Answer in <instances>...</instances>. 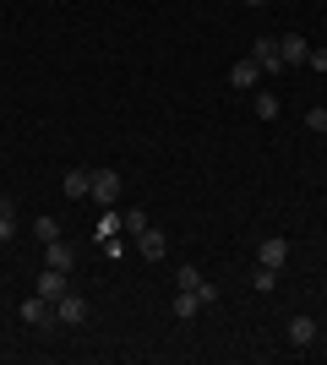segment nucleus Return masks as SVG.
Masks as SVG:
<instances>
[{
  "mask_svg": "<svg viewBox=\"0 0 327 365\" xmlns=\"http://www.w3.org/2000/svg\"><path fill=\"white\" fill-rule=\"evenodd\" d=\"M16 317L28 322V327H49V322H55V300H44V294L33 289V300L16 305Z\"/></svg>",
  "mask_w": 327,
  "mask_h": 365,
  "instance_id": "1",
  "label": "nucleus"
},
{
  "mask_svg": "<svg viewBox=\"0 0 327 365\" xmlns=\"http://www.w3.org/2000/svg\"><path fill=\"white\" fill-rule=\"evenodd\" d=\"M284 262H289V240H284V235H267V240L256 245V267H273V273H279Z\"/></svg>",
  "mask_w": 327,
  "mask_h": 365,
  "instance_id": "2",
  "label": "nucleus"
},
{
  "mask_svg": "<svg viewBox=\"0 0 327 365\" xmlns=\"http://www.w3.org/2000/svg\"><path fill=\"white\" fill-rule=\"evenodd\" d=\"M55 322H66V327H82V322H88V300H82L77 289L61 294V300H55Z\"/></svg>",
  "mask_w": 327,
  "mask_h": 365,
  "instance_id": "3",
  "label": "nucleus"
},
{
  "mask_svg": "<svg viewBox=\"0 0 327 365\" xmlns=\"http://www.w3.org/2000/svg\"><path fill=\"white\" fill-rule=\"evenodd\" d=\"M33 289L44 294V300H61V294H71V273H61V267H44Z\"/></svg>",
  "mask_w": 327,
  "mask_h": 365,
  "instance_id": "4",
  "label": "nucleus"
},
{
  "mask_svg": "<svg viewBox=\"0 0 327 365\" xmlns=\"http://www.w3.org/2000/svg\"><path fill=\"white\" fill-rule=\"evenodd\" d=\"M251 61L262 66V76H267V71H284V55H279V38H256V44H251Z\"/></svg>",
  "mask_w": 327,
  "mask_h": 365,
  "instance_id": "5",
  "label": "nucleus"
},
{
  "mask_svg": "<svg viewBox=\"0 0 327 365\" xmlns=\"http://www.w3.org/2000/svg\"><path fill=\"white\" fill-rule=\"evenodd\" d=\"M93 197L104 202V207L120 202V175H115V169H93Z\"/></svg>",
  "mask_w": 327,
  "mask_h": 365,
  "instance_id": "6",
  "label": "nucleus"
},
{
  "mask_svg": "<svg viewBox=\"0 0 327 365\" xmlns=\"http://www.w3.org/2000/svg\"><path fill=\"white\" fill-rule=\"evenodd\" d=\"M175 284H180V289H197V294H202V305H213V300H218V289L207 284L202 273H197V267H175Z\"/></svg>",
  "mask_w": 327,
  "mask_h": 365,
  "instance_id": "7",
  "label": "nucleus"
},
{
  "mask_svg": "<svg viewBox=\"0 0 327 365\" xmlns=\"http://www.w3.org/2000/svg\"><path fill=\"white\" fill-rule=\"evenodd\" d=\"M61 191L71 202H82V197H93V169H66V180H61Z\"/></svg>",
  "mask_w": 327,
  "mask_h": 365,
  "instance_id": "8",
  "label": "nucleus"
},
{
  "mask_svg": "<svg viewBox=\"0 0 327 365\" xmlns=\"http://www.w3.org/2000/svg\"><path fill=\"white\" fill-rule=\"evenodd\" d=\"M137 251H142L147 262H164V251H170V240H164V229H153V224H147V229L137 235Z\"/></svg>",
  "mask_w": 327,
  "mask_h": 365,
  "instance_id": "9",
  "label": "nucleus"
},
{
  "mask_svg": "<svg viewBox=\"0 0 327 365\" xmlns=\"http://www.w3.org/2000/svg\"><path fill=\"white\" fill-rule=\"evenodd\" d=\"M44 267H61V273H71L77 267V251L66 240H44Z\"/></svg>",
  "mask_w": 327,
  "mask_h": 365,
  "instance_id": "10",
  "label": "nucleus"
},
{
  "mask_svg": "<svg viewBox=\"0 0 327 365\" xmlns=\"http://www.w3.org/2000/svg\"><path fill=\"white\" fill-rule=\"evenodd\" d=\"M289 344H295V349H311L316 344V317H289Z\"/></svg>",
  "mask_w": 327,
  "mask_h": 365,
  "instance_id": "11",
  "label": "nucleus"
},
{
  "mask_svg": "<svg viewBox=\"0 0 327 365\" xmlns=\"http://www.w3.org/2000/svg\"><path fill=\"white\" fill-rule=\"evenodd\" d=\"M279 55H284V66H306V55H311V44H306L300 33H289V38H279Z\"/></svg>",
  "mask_w": 327,
  "mask_h": 365,
  "instance_id": "12",
  "label": "nucleus"
},
{
  "mask_svg": "<svg viewBox=\"0 0 327 365\" xmlns=\"http://www.w3.org/2000/svg\"><path fill=\"white\" fill-rule=\"evenodd\" d=\"M256 82H262V66L256 61H234L229 66V88H256Z\"/></svg>",
  "mask_w": 327,
  "mask_h": 365,
  "instance_id": "13",
  "label": "nucleus"
},
{
  "mask_svg": "<svg viewBox=\"0 0 327 365\" xmlns=\"http://www.w3.org/2000/svg\"><path fill=\"white\" fill-rule=\"evenodd\" d=\"M197 311H202V294H197V289H180V294H175V317H197Z\"/></svg>",
  "mask_w": 327,
  "mask_h": 365,
  "instance_id": "14",
  "label": "nucleus"
},
{
  "mask_svg": "<svg viewBox=\"0 0 327 365\" xmlns=\"http://www.w3.org/2000/svg\"><path fill=\"white\" fill-rule=\"evenodd\" d=\"M11 235H16V202L0 197V240H11Z\"/></svg>",
  "mask_w": 327,
  "mask_h": 365,
  "instance_id": "15",
  "label": "nucleus"
},
{
  "mask_svg": "<svg viewBox=\"0 0 327 365\" xmlns=\"http://www.w3.org/2000/svg\"><path fill=\"white\" fill-rule=\"evenodd\" d=\"M120 224L131 229V235H142V229H147V213H142V207H125V213H120Z\"/></svg>",
  "mask_w": 327,
  "mask_h": 365,
  "instance_id": "16",
  "label": "nucleus"
},
{
  "mask_svg": "<svg viewBox=\"0 0 327 365\" xmlns=\"http://www.w3.org/2000/svg\"><path fill=\"white\" fill-rule=\"evenodd\" d=\"M256 115H262V120H279V98H273V93H256Z\"/></svg>",
  "mask_w": 327,
  "mask_h": 365,
  "instance_id": "17",
  "label": "nucleus"
},
{
  "mask_svg": "<svg viewBox=\"0 0 327 365\" xmlns=\"http://www.w3.org/2000/svg\"><path fill=\"white\" fill-rule=\"evenodd\" d=\"M33 235H38V240H61V224H55V218H33Z\"/></svg>",
  "mask_w": 327,
  "mask_h": 365,
  "instance_id": "18",
  "label": "nucleus"
},
{
  "mask_svg": "<svg viewBox=\"0 0 327 365\" xmlns=\"http://www.w3.org/2000/svg\"><path fill=\"white\" fill-rule=\"evenodd\" d=\"M251 284H256V289H273V284H279V273H273V267H256V273H251Z\"/></svg>",
  "mask_w": 327,
  "mask_h": 365,
  "instance_id": "19",
  "label": "nucleus"
},
{
  "mask_svg": "<svg viewBox=\"0 0 327 365\" xmlns=\"http://www.w3.org/2000/svg\"><path fill=\"white\" fill-rule=\"evenodd\" d=\"M306 131H327V109H306Z\"/></svg>",
  "mask_w": 327,
  "mask_h": 365,
  "instance_id": "20",
  "label": "nucleus"
},
{
  "mask_svg": "<svg viewBox=\"0 0 327 365\" xmlns=\"http://www.w3.org/2000/svg\"><path fill=\"white\" fill-rule=\"evenodd\" d=\"M306 66H311V71H327V49H311V55H306Z\"/></svg>",
  "mask_w": 327,
  "mask_h": 365,
  "instance_id": "21",
  "label": "nucleus"
},
{
  "mask_svg": "<svg viewBox=\"0 0 327 365\" xmlns=\"http://www.w3.org/2000/svg\"><path fill=\"white\" fill-rule=\"evenodd\" d=\"M246 6H267V0H246Z\"/></svg>",
  "mask_w": 327,
  "mask_h": 365,
  "instance_id": "22",
  "label": "nucleus"
}]
</instances>
